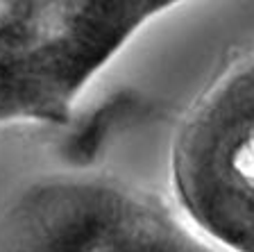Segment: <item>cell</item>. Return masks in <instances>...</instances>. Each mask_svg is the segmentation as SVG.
Instances as JSON below:
<instances>
[{
  "label": "cell",
  "mask_w": 254,
  "mask_h": 252,
  "mask_svg": "<svg viewBox=\"0 0 254 252\" xmlns=\"http://www.w3.org/2000/svg\"><path fill=\"white\" fill-rule=\"evenodd\" d=\"M168 7L0 0V123H66L91 78Z\"/></svg>",
  "instance_id": "6da1fadb"
},
{
  "label": "cell",
  "mask_w": 254,
  "mask_h": 252,
  "mask_svg": "<svg viewBox=\"0 0 254 252\" xmlns=\"http://www.w3.org/2000/svg\"><path fill=\"white\" fill-rule=\"evenodd\" d=\"M93 252H234L189 221L173 202L132 189L111 211Z\"/></svg>",
  "instance_id": "3957f363"
},
{
  "label": "cell",
  "mask_w": 254,
  "mask_h": 252,
  "mask_svg": "<svg viewBox=\"0 0 254 252\" xmlns=\"http://www.w3.org/2000/svg\"><path fill=\"white\" fill-rule=\"evenodd\" d=\"M175 205L213 241L254 252V53L211 84L173 150Z\"/></svg>",
  "instance_id": "7a4b0ae2"
}]
</instances>
